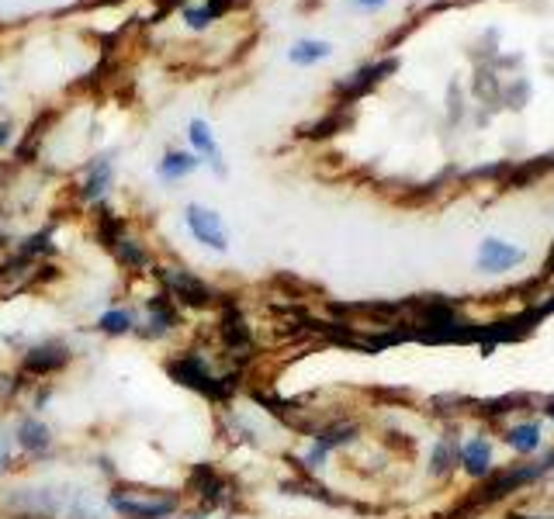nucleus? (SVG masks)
<instances>
[{
	"label": "nucleus",
	"mask_w": 554,
	"mask_h": 519,
	"mask_svg": "<svg viewBox=\"0 0 554 519\" xmlns=\"http://www.w3.org/2000/svg\"><path fill=\"white\" fill-rule=\"evenodd\" d=\"M153 277L184 312H208V308L215 312L222 298H226L215 284H208L205 277H198L187 267H153Z\"/></svg>",
	"instance_id": "423d86ee"
},
{
	"label": "nucleus",
	"mask_w": 554,
	"mask_h": 519,
	"mask_svg": "<svg viewBox=\"0 0 554 519\" xmlns=\"http://www.w3.org/2000/svg\"><path fill=\"white\" fill-rule=\"evenodd\" d=\"M523 260V250L509 243H499V239H485L482 250H478V267L489 270V274H499V270H509Z\"/></svg>",
	"instance_id": "4468645a"
},
{
	"label": "nucleus",
	"mask_w": 554,
	"mask_h": 519,
	"mask_svg": "<svg viewBox=\"0 0 554 519\" xmlns=\"http://www.w3.org/2000/svg\"><path fill=\"white\" fill-rule=\"evenodd\" d=\"M212 333V343L219 346L222 360H226L229 367H243V371H250L253 364L260 360V343H257V333H253L250 319H246L243 305H239V298L226 295L215 308V326L208 329Z\"/></svg>",
	"instance_id": "f03ea898"
},
{
	"label": "nucleus",
	"mask_w": 554,
	"mask_h": 519,
	"mask_svg": "<svg viewBox=\"0 0 554 519\" xmlns=\"http://www.w3.org/2000/svg\"><path fill=\"white\" fill-rule=\"evenodd\" d=\"M544 412H548V416L554 419V398H548V409H544Z\"/></svg>",
	"instance_id": "cd10ccee"
},
{
	"label": "nucleus",
	"mask_w": 554,
	"mask_h": 519,
	"mask_svg": "<svg viewBox=\"0 0 554 519\" xmlns=\"http://www.w3.org/2000/svg\"><path fill=\"white\" fill-rule=\"evenodd\" d=\"M343 125V115H329V118H323L319 125H312V139H323V135H333L336 129Z\"/></svg>",
	"instance_id": "5701e85b"
},
{
	"label": "nucleus",
	"mask_w": 554,
	"mask_h": 519,
	"mask_svg": "<svg viewBox=\"0 0 554 519\" xmlns=\"http://www.w3.org/2000/svg\"><path fill=\"white\" fill-rule=\"evenodd\" d=\"M184 499L194 502L201 516H212L222 509H236L239 488L219 464H194L184 478Z\"/></svg>",
	"instance_id": "39448f33"
},
{
	"label": "nucleus",
	"mask_w": 554,
	"mask_h": 519,
	"mask_svg": "<svg viewBox=\"0 0 554 519\" xmlns=\"http://www.w3.org/2000/svg\"><path fill=\"white\" fill-rule=\"evenodd\" d=\"M174 519H212V516H201V513H191V516H174Z\"/></svg>",
	"instance_id": "bb28decb"
},
{
	"label": "nucleus",
	"mask_w": 554,
	"mask_h": 519,
	"mask_svg": "<svg viewBox=\"0 0 554 519\" xmlns=\"http://www.w3.org/2000/svg\"><path fill=\"white\" fill-rule=\"evenodd\" d=\"M354 4H357V7H381L385 0H354Z\"/></svg>",
	"instance_id": "a878e982"
},
{
	"label": "nucleus",
	"mask_w": 554,
	"mask_h": 519,
	"mask_svg": "<svg viewBox=\"0 0 554 519\" xmlns=\"http://www.w3.org/2000/svg\"><path fill=\"white\" fill-rule=\"evenodd\" d=\"M503 440L516 450V454H534V450L541 447V426L520 423V426H513V430H506Z\"/></svg>",
	"instance_id": "aec40b11"
},
{
	"label": "nucleus",
	"mask_w": 554,
	"mask_h": 519,
	"mask_svg": "<svg viewBox=\"0 0 554 519\" xmlns=\"http://www.w3.org/2000/svg\"><path fill=\"white\" fill-rule=\"evenodd\" d=\"M184 329V308L167 295V291H156V295L146 298L142 305V319L136 329V340L142 343H163L174 340L177 333Z\"/></svg>",
	"instance_id": "0eeeda50"
},
{
	"label": "nucleus",
	"mask_w": 554,
	"mask_h": 519,
	"mask_svg": "<svg viewBox=\"0 0 554 519\" xmlns=\"http://www.w3.org/2000/svg\"><path fill=\"white\" fill-rule=\"evenodd\" d=\"M326 56H329V45L312 42V39L298 42L295 49H291V63H298V66H312V63H319V59H326Z\"/></svg>",
	"instance_id": "4be33fe9"
},
{
	"label": "nucleus",
	"mask_w": 554,
	"mask_h": 519,
	"mask_svg": "<svg viewBox=\"0 0 554 519\" xmlns=\"http://www.w3.org/2000/svg\"><path fill=\"white\" fill-rule=\"evenodd\" d=\"M111 180H115V160H111V153H104L87 167V177H84V184H80V198L101 205V198L111 191Z\"/></svg>",
	"instance_id": "f8f14e48"
},
{
	"label": "nucleus",
	"mask_w": 554,
	"mask_h": 519,
	"mask_svg": "<svg viewBox=\"0 0 554 519\" xmlns=\"http://www.w3.org/2000/svg\"><path fill=\"white\" fill-rule=\"evenodd\" d=\"M11 132H14L11 122H0V149H4L7 142H11Z\"/></svg>",
	"instance_id": "393cba45"
},
{
	"label": "nucleus",
	"mask_w": 554,
	"mask_h": 519,
	"mask_svg": "<svg viewBox=\"0 0 554 519\" xmlns=\"http://www.w3.org/2000/svg\"><path fill=\"white\" fill-rule=\"evenodd\" d=\"M139 319H142V315L136 312V308H125V305L108 308V312L97 315L94 333H97V336H108V340H122V336H136Z\"/></svg>",
	"instance_id": "9b49d317"
},
{
	"label": "nucleus",
	"mask_w": 554,
	"mask_h": 519,
	"mask_svg": "<svg viewBox=\"0 0 554 519\" xmlns=\"http://www.w3.org/2000/svg\"><path fill=\"white\" fill-rule=\"evenodd\" d=\"M104 506L118 519H174L184 513V488L142 485V481H111L104 492Z\"/></svg>",
	"instance_id": "f257e3e1"
},
{
	"label": "nucleus",
	"mask_w": 554,
	"mask_h": 519,
	"mask_svg": "<svg viewBox=\"0 0 554 519\" xmlns=\"http://www.w3.org/2000/svg\"><path fill=\"white\" fill-rule=\"evenodd\" d=\"M14 433V447H18V457L25 461H49L56 454V433L39 412H21L11 426Z\"/></svg>",
	"instance_id": "6e6552de"
},
{
	"label": "nucleus",
	"mask_w": 554,
	"mask_h": 519,
	"mask_svg": "<svg viewBox=\"0 0 554 519\" xmlns=\"http://www.w3.org/2000/svg\"><path fill=\"white\" fill-rule=\"evenodd\" d=\"M184 222H187V232H191L201 246H208V250H215V253L229 250V229L219 212H212V208H205V205H187Z\"/></svg>",
	"instance_id": "1a4fd4ad"
},
{
	"label": "nucleus",
	"mask_w": 554,
	"mask_h": 519,
	"mask_svg": "<svg viewBox=\"0 0 554 519\" xmlns=\"http://www.w3.org/2000/svg\"><path fill=\"white\" fill-rule=\"evenodd\" d=\"M458 461L471 478H489L492 475V443L485 440V436H471L461 447Z\"/></svg>",
	"instance_id": "ddd939ff"
},
{
	"label": "nucleus",
	"mask_w": 554,
	"mask_h": 519,
	"mask_svg": "<svg viewBox=\"0 0 554 519\" xmlns=\"http://www.w3.org/2000/svg\"><path fill=\"white\" fill-rule=\"evenodd\" d=\"M187 139H191V146L198 149V153L205 156L208 163H212L219 177H226V163H222V149H219V142H215V135L208 132V125L201 122V118H194V122H191V132H187Z\"/></svg>",
	"instance_id": "dca6fc26"
},
{
	"label": "nucleus",
	"mask_w": 554,
	"mask_h": 519,
	"mask_svg": "<svg viewBox=\"0 0 554 519\" xmlns=\"http://www.w3.org/2000/svg\"><path fill=\"white\" fill-rule=\"evenodd\" d=\"M129 232V225H125V218L122 215H115L111 208H104V205H97V243L104 246V250H115V243L118 239Z\"/></svg>",
	"instance_id": "a211bd4d"
},
{
	"label": "nucleus",
	"mask_w": 554,
	"mask_h": 519,
	"mask_svg": "<svg viewBox=\"0 0 554 519\" xmlns=\"http://www.w3.org/2000/svg\"><path fill=\"white\" fill-rule=\"evenodd\" d=\"M458 440H454L451 433L444 436V440L437 443V447H433V457H430V475L433 478H444L447 471L454 468V464H458Z\"/></svg>",
	"instance_id": "412c9836"
},
{
	"label": "nucleus",
	"mask_w": 554,
	"mask_h": 519,
	"mask_svg": "<svg viewBox=\"0 0 554 519\" xmlns=\"http://www.w3.org/2000/svg\"><path fill=\"white\" fill-rule=\"evenodd\" d=\"M0 519H63V485L18 481L0 488Z\"/></svg>",
	"instance_id": "7ed1b4c3"
},
{
	"label": "nucleus",
	"mask_w": 554,
	"mask_h": 519,
	"mask_svg": "<svg viewBox=\"0 0 554 519\" xmlns=\"http://www.w3.org/2000/svg\"><path fill=\"white\" fill-rule=\"evenodd\" d=\"M11 257H21V260H46V257H56V243H52V232L42 229L35 236H25L18 246H14Z\"/></svg>",
	"instance_id": "6ab92c4d"
},
{
	"label": "nucleus",
	"mask_w": 554,
	"mask_h": 519,
	"mask_svg": "<svg viewBox=\"0 0 554 519\" xmlns=\"http://www.w3.org/2000/svg\"><path fill=\"white\" fill-rule=\"evenodd\" d=\"M73 357H77V346L66 340V336H35V340L18 353L14 374L25 378L28 385H39V381H52V378H59V374L70 371Z\"/></svg>",
	"instance_id": "20e7f679"
},
{
	"label": "nucleus",
	"mask_w": 554,
	"mask_h": 519,
	"mask_svg": "<svg viewBox=\"0 0 554 519\" xmlns=\"http://www.w3.org/2000/svg\"><path fill=\"white\" fill-rule=\"evenodd\" d=\"M111 257L122 263L125 270H132V274H142V270H153V257H149V250L139 243L136 236H129V232H125V236L115 243Z\"/></svg>",
	"instance_id": "2eb2a0df"
},
{
	"label": "nucleus",
	"mask_w": 554,
	"mask_h": 519,
	"mask_svg": "<svg viewBox=\"0 0 554 519\" xmlns=\"http://www.w3.org/2000/svg\"><path fill=\"white\" fill-rule=\"evenodd\" d=\"M201 167L198 153H184V149H170L167 156L160 160V167H156V173H160V180H167V184H177V180L191 177L194 170Z\"/></svg>",
	"instance_id": "f3484780"
},
{
	"label": "nucleus",
	"mask_w": 554,
	"mask_h": 519,
	"mask_svg": "<svg viewBox=\"0 0 554 519\" xmlns=\"http://www.w3.org/2000/svg\"><path fill=\"white\" fill-rule=\"evenodd\" d=\"M388 73H395V59H381V63L364 66V70H357L354 77H347V80H340V84H336V97H340V104L357 101V97H364L371 87H378L381 80L388 77Z\"/></svg>",
	"instance_id": "9d476101"
},
{
	"label": "nucleus",
	"mask_w": 554,
	"mask_h": 519,
	"mask_svg": "<svg viewBox=\"0 0 554 519\" xmlns=\"http://www.w3.org/2000/svg\"><path fill=\"white\" fill-rule=\"evenodd\" d=\"M184 18H187V25H191V28H205V25H212V14H208V7H201V11H187L184 14Z\"/></svg>",
	"instance_id": "b1692460"
},
{
	"label": "nucleus",
	"mask_w": 554,
	"mask_h": 519,
	"mask_svg": "<svg viewBox=\"0 0 554 519\" xmlns=\"http://www.w3.org/2000/svg\"><path fill=\"white\" fill-rule=\"evenodd\" d=\"M509 519H527V516H516V513H513V516H509Z\"/></svg>",
	"instance_id": "c85d7f7f"
}]
</instances>
